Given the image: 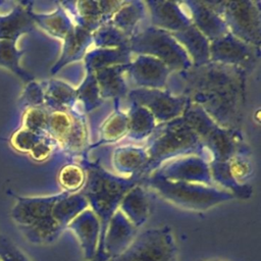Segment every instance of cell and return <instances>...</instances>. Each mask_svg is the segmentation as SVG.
I'll return each mask as SVG.
<instances>
[{"label": "cell", "instance_id": "1", "mask_svg": "<svg viewBox=\"0 0 261 261\" xmlns=\"http://www.w3.org/2000/svg\"><path fill=\"white\" fill-rule=\"evenodd\" d=\"M177 73L184 84L180 96L200 106L219 126L237 132L245 105V70L210 61Z\"/></svg>", "mask_w": 261, "mask_h": 261}, {"label": "cell", "instance_id": "2", "mask_svg": "<svg viewBox=\"0 0 261 261\" xmlns=\"http://www.w3.org/2000/svg\"><path fill=\"white\" fill-rule=\"evenodd\" d=\"M86 182L81 191L88 201L90 209L100 222V242L95 257L90 261H103L102 245L107 225L118 209L123 196L142 181L140 176H119L105 170L99 163L85 162Z\"/></svg>", "mask_w": 261, "mask_h": 261}, {"label": "cell", "instance_id": "3", "mask_svg": "<svg viewBox=\"0 0 261 261\" xmlns=\"http://www.w3.org/2000/svg\"><path fill=\"white\" fill-rule=\"evenodd\" d=\"M148 162L142 172L148 175L163 163L187 155L203 156L204 145L182 117L159 123L148 138L145 147ZM204 157V156H203Z\"/></svg>", "mask_w": 261, "mask_h": 261}, {"label": "cell", "instance_id": "4", "mask_svg": "<svg viewBox=\"0 0 261 261\" xmlns=\"http://www.w3.org/2000/svg\"><path fill=\"white\" fill-rule=\"evenodd\" d=\"M142 181L166 201L194 211H205L234 198L228 191L216 186L169 180L153 174L147 175L144 180L142 178Z\"/></svg>", "mask_w": 261, "mask_h": 261}, {"label": "cell", "instance_id": "5", "mask_svg": "<svg viewBox=\"0 0 261 261\" xmlns=\"http://www.w3.org/2000/svg\"><path fill=\"white\" fill-rule=\"evenodd\" d=\"M128 50L133 54L147 55L163 62L170 71L180 72L192 67V62L184 48L163 30L149 27L137 31L128 42Z\"/></svg>", "mask_w": 261, "mask_h": 261}, {"label": "cell", "instance_id": "6", "mask_svg": "<svg viewBox=\"0 0 261 261\" xmlns=\"http://www.w3.org/2000/svg\"><path fill=\"white\" fill-rule=\"evenodd\" d=\"M221 16L228 33L259 49L261 41L260 2L207 1Z\"/></svg>", "mask_w": 261, "mask_h": 261}, {"label": "cell", "instance_id": "7", "mask_svg": "<svg viewBox=\"0 0 261 261\" xmlns=\"http://www.w3.org/2000/svg\"><path fill=\"white\" fill-rule=\"evenodd\" d=\"M108 261H178L172 230L168 226L146 229L121 254Z\"/></svg>", "mask_w": 261, "mask_h": 261}, {"label": "cell", "instance_id": "8", "mask_svg": "<svg viewBox=\"0 0 261 261\" xmlns=\"http://www.w3.org/2000/svg\"><path fill=\"white\" fill-rule=\"evenodd\" d=\"M126 97L129 102L147 108L157 124L180 117L187 104L186 98L164 89L136 88L129 90Z\"/></svg>", "mask_w": 261, "mask_h": 261}, {"label": "cell", "instance_id": "9", "mask_svg": "<svg viewBox=\"0 0 261 261\" xmlns=\"http://www.w3.org/2000/svg\"><path fill=\"white\" fill-rule=\"evenodd\" d=\"M47 132L62 148L71 153L83 150L87 128L83 116L74 110H57L48 115Z\"/></svg>", "mask_w": 261, "mask_h": 261}, {"label": "cell", "instance_id": "10", "mask_svg": "<svg viewBox=\"0 0 261 261\" xmlns=\"http://www.w3.org/2000/svg\"><path fill=\"white\" fill-rule=\"evenodd\" d=\"M150 174L169 180L214 186L209 163L200 155L174 158L163 163Z\"/></svg>", "mask_w": 261, "mask_h": 261}, {"label": "cell", "instance_id": "11", "mask_svg": "<svg viewBox=\"0 0 261 261\" xmlns=\"http://www.w3.org/2000/svg\"><path fill=\"white\" fill-rule=\"evenodd\" d=\"M259 49L238 39L230 33L210 42V61L241 68L245 71L255 66Z\"/></svg>", "mask_w": 261, "mask_h": 261}, {"label": "cell", "instance_id": "12", "mask_svg": "<svg viewBox=\"0 0 261 261\" xmlns=\"http://www.w3.org/2000/svg\"><path fill=\"white\" fill-rule=\"evenodd\" d=\"M170 73L163 62L147 55H138L125 65V74L130 82L143 89H164Z\"/></svg>", "mask_w": 261, "mask_h": 261}, {"label": "cell", "instance_id": "13", "mask_svg": "<svg viewBox=\"0 0 261 261\" xmlns=\"http://www.w3.org/2000/svg\"><path fill=\"white\" fill-rule=\"evenodd\" d=\"M137 236V228L117 209L111 217L103 240L102 259L108 261L121 254L134 241Z\"/></svg>", "mask_w": 261, "mask_h": 261}, {"label": "cell", "instance_id": "14", "mask_svg": "<svg viewBox=\"0 0 261 261\" xmlns=\"http://www.w3.org/2000/svg\"><path fill=\"white\" fill-rule=\"evenodd\" d=\"M145 5L149 10L151 27L153 28L172 34L192 24L180 2L146 1Z\"/></svg>", "mask_w": 261, "mask_h": 261}, {"label": "cell", "instance_id": "15", "mask_svg": "<svg viewBox=\"0 0 261 261\" xmlns=\"http://www.w3.org/2000/svg\"><path fill=\"white\" fill-rule=\"evenodd\" d=\"M180 3L189 15L192 24L210 42L228 33L221 16L207 1H187Z\"/></svg>", "mask_w": 261, "mask_h": 261}, {"label": "cell", "instance_id": "16", "mask_svg": "<svg viewBox=\"0 0 261 261\" xmlns=\"http://www.w3.org/2000/svg\"><path fill=\"white\" fill-rule=\"evenodd\" d=\"M76 237L84 257L87 261L92 260L99 247L100 242V222L96 214L90 209L84 210L66 226Z\"/></svg>", "mask_w": 261, "mask_h": 261}, {"label": "cell", "instance_id": "17", "mask_svg": "<svg viewBox=\"0 0 261 261\" xmlns=\"http://www.w3.org/2000/svg\"><path fill=\"white\" fill-rule=\"evenodd\" d=\"M59 196L19 197L12 209V217L22 227L52 216V208Z\"/></svg>", "mask_w": 261, "mask_h": 261}, {"label": "cell", "instance_id": "18", "mask_svg": "<svg viewBox=\"0 0 261 261\" xmlns=\"http://www.w3.org/2000/svg\"><path fill=\"white\" fill-rule=\"evenodd\" d=\"M29 2H19L5 15H0V40L16 41L21 35L30 33L35 22Z\"/></svg>", "mask_w": 261, "mask_h": 261}, {"label": "cell", "instance_id": "19", "mask_svg": "<svg viewBox=\"0 0 261 261\" xmlns=\"http://www.w3.org/2000/svg\"><path fill=\"white\" fill-rule=\"evenodd\" d=\"M171 35L186 51L192 66L198 67L210 62V41L193 24Z\"/></svg>", "mask_w": 261, "mask_h": 261}, {"label": "cell", "instance_id": "20", "mask_svg": "<svg viewBox=\"0 0 261 261\" xmlns=\"http://www.w3.org/2000/svg\"><path fill=\"white\" fill-rule=\"evenodd\" d=\"M62 41L63 45L61 54L51 69L53 74L65 65L84 58L89 47L93 44V37L92 33L74 24L72 32Z\"/></svg>", "mask_w": 261, "mask_h": 261}, {"label": "cell", "instance_id": "21", "mask_svg": "<svg viewBox=\"0 0 261 261\" xmlns=\"http://www.w3.org/2000/svg\"><path fill=\"white\" fill-rule=\"evenodd\" d=\"M60 4L75 25L92 34L101 25L107 23L100 6V1H67Z\"/></svg>", "mask_w": 261, "mask_h": 261}, {"label": "cell", "instance_id": "22", "mask_svg": "<svg viewBox=\"0 0 261 261\" xmlns=\"http://www.w3.org/2000/svg\"><path fill=\"white\" fill-rule=\"evenodd\" d=\"M112 162L114 169L121 176H140L148 162L145 147L120 146L113 151Z\"/></svg>", "mask_w": 261, "mask_h": 261}, {"label": "cell", "instance_id": "23", "mask_svg": "<svg viewBox=\"0 0 261 261\" xmlns=\"http://www.w3.org/2000/svg\"><path fill=\"white\" fill-rule=\"evenodd\" d=\"M125 65L109 66L94 71L102 100H118L127 95L128 89L124 77Z\"/></svg>", "mask_w": 261, "mask_h": 261}, {"label": "cell", "instance_id": "24", "mask_svg": "<svg viewBox=\"0 0 261 261\" xmlns=\"http://www.w3.org/2000/svg\"><path fill=\"white\" fill-rule=\"evenodd\" d=\"M118 209L136 228L142 226L150 214V200L145 189L140 184L132 188L123 196Z\"/></svg>", "mask_w": 261, "mask_h": 261}, {"label": "cell", "instance_id": "25", "mask_svg": "<svg viewBox=\"0 0 261 261\" xmlns=\"http://www.w3.org/2000/svg\"><path fill=\"white\" fill-rule=\"evenodd\" d=\"M203 145L209 150L212 161L227 162L240 151L233 132L221 126H217L212 130L203 141Z\"/></svg>", "mask_w": 261, "mask_h": 261}, {"label": "cell", "instance_id": "26", "mask_svg": "<svg viewBox=\"0 0 261 261\" xmlns=\"http://www.w3.org/2000/svg\"><path fill=\"white\" fill-rule=\"evenodd\" d=\"M86 70L95 71L104 67L125 65L132 60V53L126 48H95L85 55Z\"/></svg>", "mask_w": 261, "mask_h": 261}, {"label": "cell", "instance_id": "27", "mask_svg": "<svg viewBox=\"0 0 261 261\" xmlns=\"http://www.w3.org/2000/svg\"><path fill=\"white\" fill-rule=\"evenodd\" d=\"M146 5L142 1H122L110 19V23L127 37L137 32V27L146 15Z\"/></svg>", "mask_w": 261, "mask_h": 261}, {"label": "cell", "instance_id": "28", "mask_svg": "<svg viewBox=\"0 0 261 261\" xmlns=\"http://www.w3.org/2000/svg\"><path fill=\"white\" fill-rule=\"evenodd\" d=\"M89 208L85 196L80 193H60L59 198L52 208V217L65 228L84 210Z\"/></svg>", "mask_w": 261, "mask_h": 261}, {"label": "cell", "instance_id": "29", "mask_svg": "<svg viewBox=\"0 0 261 261\" xmlns=\"http://www.w3.org/2000/svg\"><path fill=\"white\" fill-rule=\"evenodd\" d=\"M32 17L35 24H38L49 35L61 40L69 35L74 28L73 21L60 3L51 13L32 12Z\"/></svg>", "mask_w": 261, "mask_h": 261}, {"label": "cell", "instance_id": "30", "mask_svg": "<svg viewBox=\"0 0 261 261\" xmlns=\"http://www.w3.org/2000/svg\"><path fill=\"white\" fill-rule=\"evenodd\" d=\"M130 107L127 115V134L132 140H143L151 136L157 123L151 112L134 102H129Z\"/></svg>", "mask_w": 261, "mask_h": 261}, {"label": "cell", "instance_id": "31", "mask_svg": "<svg viewBox=\"0 0 261 261\" xmlns=\"http://www.w3.org/2000/svg\"><path fill=\"white\" fill-rule=\"evenodd\" d=\"M76 102L75 90L60 80L49 81L45 89L44 103L53 111L72 109Z\"/></svg>", "mask_w": 261, "mask_h": 261}, {"label": "cell", "instance_id": "32", "mask_svg": "<svg viewBox=\"0 0 261 261\" xmlns=\"http://www.w3.org/2000/svg\"><path fill=\"white\" fill-rule=\"evenodd\" d=\"M209 168L211 172V177L213 182L218 184L220 187H223L225 191L228 190L233 197H239L242 199H247L252 195V189L245 185L238 182L231 175L228 168L227 162L212 161L209 163Z\"/></svg>", "mask_w": 261, "mask_h": 261}, {"label": "cell", "instance_id": "33", "mask_svg": "<svg viewBox=\"0 0 261 261\" xmlns=\"http://www.w3.org/2000/svg\"><path fill=\"white\" fill-rule=\"evenodd\" d=\"M181 117L191 129L200 138L202 143L212 130L219 126L200 106L188 101Z\"/></svg>", "mask_w": 261, "mask_h": 261}, {"label": "cell", "instance_id": "34", "mask_svg": "<svg viewBox=\"0 0 261 261\" xmlns=\"http://www.w3.org/2000/svg\"><path fill=\"white\" fill-rule=\"evenodd\" d=\"M22 53L17 48L16 41L0 40V67L10 70L28 84L33 81V76L20 66L19 60Z\"/></svg>", "mask_w": 261, "mask_h": 261}, {"label": "cell", "instance_id": "35", "mask_svg": "<svg viewBox=\"0 0 261 261\" xmlns=\"http://www.w3.org/2000/svg\"><path fill=\"white\" fill-rule=\"evenodd\" d=\"M24 234L33 243H50L55 241L64 229L52 216L22 226Z\"/></svg>", "mask_w": 261, "mask_h": 261}, {"label": "cell", "instance_id": "36", "mask_svg": "<svg viewBox=\"0 0 261 261\" xmlns=\"http://www.w3.org/2000/svg\"><path fill=\"white\" fill-rule=\"evenodd\" d=\"M93 43L96 48H126L128 49L129 37L107 22L97 29L93 34Z\"/></svg>", "mask_w": 261, "mask_h": 261}, {"label": "cell", "instance_id": "37", "mask_svg": "<svg viewBox=\"0 0 261 261\" xmlns=\"http://www.w3.org/2000/svg\"><path fill=\"white\" fill-rule=\"evenodd\" d=\"M126 134L127 115L119 109H115L100 128V144L116 142L126 136Z\"/></svg>", "mask_w": 261, "mask_h": 261}, {"label": "cell", "instance_id": "38", "mask_svg": "<svg viewBox=\"0 0 261 261\" xmlns=\"http://www.w3.org/2000/svg\"><path fill=\"white\" fill-rule=\"evenodd\" d=\"M86 71L87 74L85 76V80L81 84V86L75 90V93L76 100H79L82 103L84 110L86 112H90L101 104L102 98L100 96L99 88L94 72L90 70Z\"/></svg>", "mask_w": 261, "mask_h": 261}, {"label": "cell", "instance_id": "39", "mask_svg": "<svg viewBox=\"0 0 261 261\" xmlns=\"http://www.w3.org/2000/svg\"><path fill=\"white\" fill-rule=\"evenodd\" d=\"M58 180L65 192L77 193L86 182V171L80 164H66L60 169Z\"/></svg>", "mask_w": 261, "mask_h": 261}, {"label": "cell", "instance_id": "40", "mask_svg": "<svg viewBox=\"0 0 261 261\" xmlns=\"http://www.w3.org/2000/svg\"><path fill=\"white\" fill-rule=\"evenodd\" d=\"M48 113L40 107H30L23 114L22 127L38 135L47 130Z\"/></svg>", "mask_w": 261, "mask_h": 261}, {"label": "cell", "instance_id": "41", "mask_svg": "<svg viewBox=\"0 0 261 261\" xmlns=\"http://www.w3.org/2000/svg\"><path fill=\"white\" fill-rule=\"evenodd\" d=\"M228 168L232 177L240 184L252 174V165L246 155L241 150L228 161Z\"/></svg>", "mask_w": 261, "mask_h": 261}, {"label": "cell", "instance_id": "42", "mask_svg": "<svg viewBox=\"0 0 261 261\" xmlns=\"http://www.w3.org/2000/svg\"><path fill=\"white\" fill-rule=\"evenodd\" d=\"M42 139V135H38L25 128L16 130L11 137V145L19 152H29Z\"/></svg>", "mask_w": 261, "mask_h": 261}, {"label": "cell", "instance_id": "43", "mask_svg": "<svg viewBox=\"0 0 261 261\" xmlns=\"http://www.w3.org/2000/svg\"><path fill=\"white\" fill-rule=\"evenodd\" d=\"M23 99L30 105V107H39L44 104L45 90L37 82H30L23 92Z\"/></svg>", "mask_w": 261, "mask_h": 261}, {"label": "cell", "instance_id": "44", "mask_svg": "<svg viewBox=\"0 0 261 261\" xmlns=\"http://www.w3.org/2000/svg\"><path fill=\"white\" fill-rule=\"evenodd\" d=\"M51 152L52 146L50 142L42 138L30 151V155L36 161H43L49 157Z\"/></svg>", "mask_w": 261, "mask_h": 261}, {"label": "cell", "instance_id": "45", "mask_svg": "<svg viewBox=\"0 0 261 261\" xmlns=\"http://www.w3.org/2000/svg\"><path fill=\"white\" fill-rule=\"evenodd\" d=\"M9 261H30L21 252L17 250L14 246L9 244Z\"/></svg>", "mask_w": 261, "mask_h": 261}, {"label": "cell", "instance_id": "46", "mask_svg": "<svg viewBox=\"0 0 261 261\" xmlns=\"http://www.w3.org/2000/svg\"><path fill=\"white\" fill-rule=\"evenodd\" d=\"M205 261H222V260H217V259H213V260H205Z\"/></svg>", "mask_w": 261, "mask_h": 261}, {"label": "cell", "instance_id": "47", "mask_svg": "<svg viewBox=\"0 0 261 261\" xmlns=\"http://www.w3.org/2000/svg\"><path fill=\"white\" fill-rule=\"evenodd\" d=\"M1 3H2V2H1V1H0V4H1Z\"/></svg>", "mask_w": 261, "mask_h": 261}]
</instances>
